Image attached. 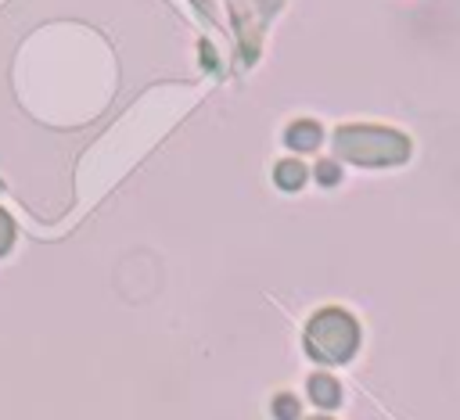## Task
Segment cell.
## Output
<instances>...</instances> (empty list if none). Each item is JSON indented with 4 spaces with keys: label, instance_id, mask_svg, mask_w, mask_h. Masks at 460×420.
<instances>
[{
    "label": "cell",
    "instance_id": "obj_7",
    "mask_svg": "<svg viewBox=\"0 0 460 420\" xmlns=\"http://www.w3.org/2000/svg\"><path fill=\"white\" fill-rule=\"evenodd\" d=\"M11 244H14V223H11V215L0 208V255H4Z\"/></svg>",
    "mask_w": 460,
    "mask_h": 420
},
{
    "label": "cell",
    "instance_id": "obj_8",
    "mask_svg": "<svg viewBox=\"0 0 460 420\" xmlns=\"http://www.w3.org/2000/svg\"><path fill=\"white\" fill-rule=\"evenodd\" d=\"M338 176H341V169H338L334 162H320V165H316V179H320L323 187H331V183H338Z\"/></svg>",
    "mask_w": 460,
    "mask_h": 420
},
{
    "label": "cell",
    "instance_id": "obj_6",
    "mask_svg": "<svg viewBox=\"0 0 460 420\" xmlns=\"http://www.w3.org/2000/svg\"><path fill=\"white\" fill-rule=\"evenodd\" d=\"M273 416L295 420V416H298V402H295L291 395H277V398H273Z\"/></svg>",
    "mask_w": 460,
    "mask_h": 420
},
{
    "label": "cell",
    "instance_id": "obj_4",
    "mask_svg": "<svg viewBox=\"0 0 460 420\" xmlns=\"http://www.w3.org/2000/svg\"><path fill=\"white\" fill-rule=\"evenodd\" d=\"M288 144H291L295 151H313V147L320 144V126H316V122H295V126L288 129Z\"/></svg>",
    "mask_w": 460,
    "mask_h": 420
},
{
    "label": "cell",
    "instance_id": "obj_9",
    "mask_svg": "<svg viewBox=\"0 0 460 420\" xmlns=\"http://www.w3.org/2000/svg\"><path fill=\"white\" fill-rule=\"evenodd\" d=\"M316 420H327V416H316Z\"/></svg>",
    "mask_w": 460,
    "mask_h": 420
},
{
    "label": "cell",
    "instance_id": "obj_2",
    "mask_svg": "<svg viewBox=\"0 0 460 420\" xmlns=\"http://www.w3.org/2000/svg\"><path fill=\"white\" fill-rule=\"evenodd\" d=\"M334 147L341 158H349L356 165H395L410 154V144L399 133L377 129V126H345V129H338Z\"/></svg>",
    "mask_w": 460,
    "mask_h": 420
},
{
    "label": "cell",
    "instance_id": "obj_3",
    "mask_svg": "<svg viewBox=\"0 0 460 420\" xmlns=\"http://www.w3.org/2000/svg\"><path fill=\"white\" fill-rule=\"evenodd\" d=\"M309 398H313L316 406H338L341 388H338V381H334L331 373H313V377H309Z\"/></svg>",
    "mask_w": 460,
    "mask_h": 420
},
{
    "label": "cell",
    "instance_id": "obj_1",
    "mask_svg": "<svg viewBox=\"0 0 460 420\" xmlns=\"http://www.w3.org/2000/svg\"><path fill=\"white\" fill-rule=\"evenodd\" d=\"M359 345V323L345 309H323L305 327V352L316 363H345Z\"/></svg>",
    "mask_w": 460,
    "mask_h": 420
},
{
    "label": "cell",
    "instance_id": "obj_5",
    "mask_svg": "<svg viewBox=\"0 0 460 420\" xmlns=\"http://www.w3.org/2000/svg\"><path fill=\"white\" fill-rule=\"evenodd\" d=\"M273 179H277L280 190H298L305 183V165L302 162H280L273 169Z\"/></svg>",
    "mask_w": 460,
    "mask_h": 420
}]
</instances>
